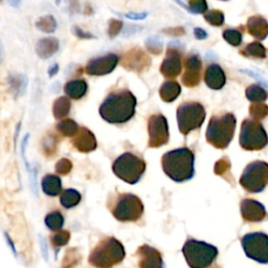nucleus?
<instances>
[{"mask_svg":"<svg viewBox=\"0 0 268 268\" xmlns=\"http://www.w3.org/2000/svg\"><path fill=\"white\" fill-rule=\"evenodd\" d=\"M136 98L131 91L111 92L100 106V115L110 124H124L134 116Z\"/></svg>","mask_w":268,"mask_h":268,"instance_id":"f257e3e1","label":"nucleus"},{"mask_svg":"<svg viewBox=\"0 0 268 268\" xmlns=\"http://www.w3.org/2000/svg\"><path fill=\"white\" fill-rule=\"evenodd\" d=\"M195 156L189 148H179L165 153L161 159L162 170L167 176L176 182H184L193 178Z\"/></svg>","mask_w":268,"mask_h":268,"instance_id":"f03ea898","label":"nucleus"},{"mask_svg":"<svg viewBox=\"0 0 268 268\" xmlns=\"http://www.w3.org/2000/svg\"><path fill=\"white\" fill-rule=\"evenodd\" d=\"M236 123L233 113L213 116L207 129V141L217 149H225L234 137Z\"/></svg>","mask_w":268,"mask_h":268,"instance_id":"7ed1b4c3","label":"nucleus"},{"mask_svg":"<svg viewBox=\"0 0 268 268\" xmlns=\"http://www.w3.org/2000/svg\"><path fill=\"white\" fill-rule=\"evenodd\" d=\"M126 256L123 244L115 238H106L90 253L89 263L97 268H111L121 263Z\"/></svg>","mask_w":268,"mask_h":268,"instance_id":"20e7f679","label":"nucleus"},{"mask_svg":"<svg viewBox=\"0 0 268 268\" xmlns=\"http://www.w3.org/2000/svg\"><path fill=\"white\" fill-rule=\"evenodd\" d=\"M182 254L191 268H208L216 260L218 249L214 245L190 239L184 243Z\"/></svg>","mask_w":268,"mask_h":268,"instance_id":"39448f33","label":"nucleus"},{"mask_svg":"<svg viewBox=\"0 0 268 268\" xmlns=\"http://www.w3.org/2000/svg\"><path fill=\"white\" fill-rule=\"evenodd\" d=\"M113 173L129 184H135L141 180L146 170V162L136 155L126 152L112 164Z\"/></svg>","mask_w":268,"mask_h":268,"instance_id":"423d86ee","label":"nucleus"},{"mask_svg":"<svg viewBox=\"0 0 268 268\" xmlns=\"http://www.w3.org/2000/svg\"><path fill=\"white\" fill-rule=\"evenodd\" d=\"M268 144V135L262 124L253 118H246L240 131V145L247 151L262 150Z\"/></svg>","mask_w":268,"mask_h":268,"instance_id":"0eeeda50","label":"nucleus"},{"mask_svg":"<svg viewBox=\"0 0 268 268\" xmlns=\"http://www.w3.org/2000/svg\"><path fill=\"white\" fill-rule=\"evenodd\" d=\"M206 119V110L197 102H186L177 109V123L179 131L187 135L199 129Z\"/></svg>","mask_w":268,"mask_h":268,"instance_id":"6e6552de","label":"nucleus"},{"mask_svg":"<svg viewBox=\"0 0 268 268\" xmlns=\"http://www.w3.org/2000/svg\"><path fill=\"white\" fill-rule=\"evenodd\" d=\"M240 184L249 193H260L268 184V163L253 161L245 168L240 178Z\"/></svg>","mask_w":268,"mask_h":268,"instance_id":"1a4fd4ad","label":"nucleus"},{"mask_svg":"<svg viewBox=\"0 0 268 268\" xmlns=\"http://www.w3.org/2000/svg\"><path fill=\"white\" fill-rule=\"evenodd\" d=\"M144 213L142 200L133 194H123L112 209L114 218L122 222H132L140 219Z\"/></svg>","mask_w":268,"mask_h":268,"instance_id":"9d476101","label":"nucleus"},{"mask_svg":"<svg viewBox=\"0 0 268 268\" xmlns=\"http://www.w3.org/2000/svg\"><path fill=\"white\" fill-rule=\"evenodd\" d=\"M241 244L245 255L261 264H268V235L256 232L243 236Z\"/></svg>","mask_w":268,"mask_h":268,"instance_id":"9b49d317","label":"nucleus"},{"mask_svg":"<svg viewBox=\"0 0 268 268\" xmlns=\"http://www.w3.org/2000/svg\"><path fill=\"white\" fill-rule=\"evenodd\" d=\"M149 147L160 148L169 141L168 122L162 114H153L148 121Z\"/></svg>","mask_w":268,"mask_h":268,"instance_id":"f8f14e48","label":"nucleus"},{"mask_svg":"<svg viewBox=\"0 0 268 268\" xmlns=\"http://www.w3.org/2000/svg\"><path fill=\"white\" fill-rule=\"evenodd\" d=\"M118 63V57L114 54H108L106 56L90 60L85 67L86 72L90 76H105L112 72Z\"/></svg>","mask_w":268,"mask_h":268,"instance_id":"ddd939ff","label":"nucleus"},{"mask_svg":"<svg viewBox=\"0 0 268 268\" xmlns=\"http://www.w3.org/2000/svg\"><path fill=\"white\" fill-rule=\"evenodd\" d=\"M184 73L182 76V83L187 87L197 86L201 80L202 62L198 54H191L184 60Z\"/></svg>","mask_w":268,"mask_h":268,"instance_id":"4468645a","label":"nucleus"},{"mask_svg":"<svg viewBox=\"0 0 268 268\" xmlns=\"http://www.w3.org/2000/svg\"><path fill=\"white\" fill-rule=\"evenodd\" d=\"M140 268H163L161 253L149 245H143L136 253Z\"/></svg>","mask_w":268,"mask_h":268,"instance_id":"2eb2a0df","label":"nucleus"},{"mask_svg":"<svg viewBox=\"0 0 268 268\" xmlns=\"http://www.w3.org/2000/svg\"><path fill=\"white\" fill-rule=\"evenodd\" d=\"M151 64L150 58L140 49L129 51L122 60V65L132 71L141 72Z\"/></svg>","mask_w":268,"mask_h":268,"instance_id":"dca6fc26","label":"nucleus"},{"mask_svg":"<svg viewBox=\"0 0 268 268\" xmlns=\"http://www.w3.org/2000/svg\"><path fill=\"white\" fill-rule=\"evenodd\" d=\"M181 54L175 49H169L161 66V72L165 78H176L181 72Z\"/></svg>","mask_w":268,"mask_h":268,"instance_id":"f3484780","label":"nucleus"},{"mask_svg":"<svg viewBox=\"0 0 268 268\" xmlns=\"http://www.w3.org/2000/svg\"><path fill=\"white\" fill-rule=\"evenodd\" d=\"M241 215L248 222H260L266 216V210L262 203L254 199H244L241 202Z\"/></svg>","mask_w":268,"mask_h":268,"instance_id":"a211bd4d","label":"nucleus"},{"mask_svg":"<svg viewBox=\"0 0 268 268\" xmlns=\"http://www.w3.org/2000/svg\"><path fill=\"white\" fill-rule=\"evenodd\" d=\"M72 145L76 149L82 153H88L96 150L97 140L87 128H81L72 140Z\"/></svg>","mask_w":268,"mask_h":268,"instance_id":"6ab92c4d","label":"nucleus"},{"mask_svg":"<svg viewBox=\"0 0 268 268\" xmlns=\"http://www.w3.org/2000/svg\"><path fill=\"white\" fill-rule=\"evenodd\" d=\"M205 81L208 87L214 90L223 88L226 82V77L223 69L218 64H211L208 66L205 75Z\"/></svg>","mask_w":268,"mask_h":268,"instance_id":"aec40b11","label":"nucleus"},{"mask_svg":"<svg viewBox=\"0 0 268 268\" xmlns=\"http://www.w3.org/2000/svg\"><path fill=\"white\" fill-rule=\"evenodd\" d=\"M247 31L255 38L264 40L268 36V22L260 16L251 17L247 21Z\"/></svg>","mask_w":268,"mask_h":268,"instance_id":"412c9836","label":"nucleus"},{"mask_svg":"<svg viewBox=\"0 0 268 268\" xmlns=\"http://www.w3.org/2000/svg\"><path fill=\"white\" fill-rule=\"evenodd\" d=\"M59 50V42L56 38H44L36 45V52L42 59H48Z\"/></svg>","mask_w":268,"mask_h":268,"instance_id":"4be33fe9","label":"nucleus"},{"mask_svg":"<svg viewBox=\"0 0 268 268\" xmlns=\"http://www.w3.org/2000/svg\"><path fill=\"white\" fill-rule=\"evenodd\" d=\"M87 88L88 86L86 81L72 80L66 83V85L64 86V92L73 100H80L86 95Z\"/></svg>","mask_w":268,"mask_h":268,"instance_id":"5701e85b","label":"nucleus"},{"mask_svg":"<svg viewBox=\"0 0 268 268\" xmlns=\"http://www.w3.org/2000/svg\"><path fill=\"white\" fill-rule=\"evenodd\" d=\"M41 187L43 192L48 196H58L62 191V181L59 176L56 175H46V176L42 179Z\"/></svg>","mask_w":268,"mask_h":268,"instance_id":"b1692460","label":"nucleus"},{"mask_svg":"<svg viewBox=\"0 0 268 268\" xmlns=\"http://www.w3.org/2000/svg\"><path fill=\"white\" fill-rule=\"evenodd\" d=\"M181 92V87L177 82L168 81L164 82L160 89V95L162 101L171 103V102L176 100Z\"/></svg>","mask_w":268,"mask_h":268,"instance_id":"393cba45","label":"nucleus"},{"mask_svg":"<svg viewBox=\"0 0 268 268\" xmlns=\"http://www.w3.org/2000/svg\"><path fill=\"white\" fill-rule=\"evenodd\" d=\"M70 107L71 103L68 98L66 97H61L54 101V106H53V111L54 116L57 119L66 117L70 112Z\"/></svg>","mask_w":268,"mask_h":268,"instance_id":"a878e982","label":"nucleus"},{"mask_svg":"<svg viewBox=\"0 0 268 268\" xmlns=\"http://www.w3.org/2000/svg\"><path fill=\"white\" fill-rule=\"evenodd\" d=\"M245 96L248 101L253 102L254 104L264 103L268 98V92L261 86L259 85H251L247 87L245 91Z\"/></svg>","mask_w":268,"mask_h":268,"instance_id":"bb28decb","label":"nucleus"},{"mask_svg":"<svg viewBox=\"0 0 268 268\" xmlns=\"http://www.w3.org/2000/svg\"><path fill=\"white\" fill-rule=\"evenodd\" d=\"M81 198H82L81 194L78 191L73 189H67L61 194L60 202L62 207H64L65 209H71L79 205Z\"/></svg>","mask_w":268,"mask_h":268,"instance_id":"cd10ccee","label":"nucleus"},{"mask_svg":"<svg viewBox=\"0 0 268 268\" xmlns=\"http://www.w3.org/2000/svg\"><path fill=\"white\" fill-rule=\"evenodd\" d=\"M57 130L64 136H76V134L79 132L78 124L72 121L70 118L63 119L59 124H57Z\"/></svg>","mask_w":268,"mask_h":268,"instance_id":"c85d7f7f","label":"nucleus"},{"mask_svg":"<svg viewBox=\"0 0 268 268\" xmlns=\"http://www.w3.org/2000/svg\"><path fill=\"white\" fill-rule=\"evenodd\" d=\"M45 224L51 230L59 232L64 225V217L60 212H52L45 217Z\"/></svg>","mask_w":268,"mask_h":268,"instance_id":"c756f323","label":"nucleus"},{"mask_svg":"<svg viewBox=\"0 0 268 268\" xmlns=\"http://www.w3.org/2000/svg\"><path fill=\"white\" fill-rule=\"evenodd\" d=\"M242 54L246 57H253L259 59L266 58V49L260 42H253L246 45V48L243 50Z\"/></svg>","mask_w":268,"mask_h":268,"instance_id":"7c9ffc66","label":"nucleus"},{"mask_svg":"<svg viewBox=\"0 0 268 268\" xmlns=\"http://www.w3.org/2000/svg\"><path fill=\"white\" fill-rule=\"evenodd\" d=\"M36 25L42 32L53 33L54 30H56L57 22L53 16H45V17L40 18V19L37 21Z\"/></svg>","mask_w":268,"mask_h":268,"instance_id":"2f4dec72","label":"nucleus"},{"mask_svg":"<svg viewBox=\"0 0 268 268\" xmlns=\"http://www.w3.org/2000/svg\"><path fill=\"white\" fill-rule=\"evenodd\" d=\"M249 113H251L253 119L260 121V119L268 115V106L264 103L253 104L251 108H249Z\"/></svg>","mask_w":268,"mask_h":268,"instance_id":"473e14b6","label":"nucleus"},{"mask_svg":"<svg viewBox=\"0 0 268 268\" xmlns=\"http://www.w3.org/2000/svg\"><path fill=\"white\" fill-rule=\"evenodd\" d=\"M224 40L233 46H239L242 43V34L238 30L228 29L223 32Z\"/></svg>","mask_w":268,"mask_h":268,"instance_id":"72a5a7b5","label":"nucleus"},{"mask_svg":"<svg viewBox=\"0 0 268 268\" xmlns=\"http://www.w3.org/2000/svg\"><path fill=\"white\" fill-rule=\"evenodd\" d=\"M205 19L212 25L221 26L224 23V14L220 11H210L205 15Z\"/></svg>","mask_w":268,"mask_h":268,"instance_id":"f704fd0d","label":"nucleus"},{"mask_svg":"<svg viewBox=\"0 0 268 268\" xmlns=\"http://www.w3.org/2000/svg\"><path fill=\"white\" fill-rule=\"evenodd\" d=\"M69 238L70 234L67 230H59L58 233H56L52 237V243L54 246L60 247L67 244V242L69 241Z\"/></svg>","mask_w":268,"mask_h":268,"instance_id":"c9c22d12","label":"nucleus"},{"mask_svg":"<svg viewBox=\"0 0 268 268\" xmlns=\"http://www.w3.org/2000/svg\"><path fill=\"white\" fill-rule=\"evenodd\" d=\"M72 169V163L67 159L60 160L56 164V172L59 175H66L68 174Z\"/></svg>","mask_w":268,"mask_h":268,"instance_id":"e433bc0d","label":"nucleus"},{"mask_svg":"<svg viewBox=\"0 0 268 268\" xmlns=\"http://www.w3.org/2000/svg\"><path fill=\"white\" fill-rule=\"evenodd\" d=\"M189 7L193 13L202 14L208 11V3L205 0H198V1H194L193 0V1L189 2Z\"/></svg>","mask_w":268,"mask_h":268,"instance_id":"4c0bfd02","label":"nucleus"},{"mask_svg":"<svg viewBox=\"0 0 268 268\" xmlns=\"http://www.w3.org/2000/svg\"><path fill=\"white\" fill-rule=\"evenodd\" d=\"M230 168V162L227 159H222L215 164V173L217 175H224Z\"/></svg>","mask_w":268,"mask_h":268,"instance_id":"58836bf2","label":"nucleus"},{"mask_svg":"<svg viewBox=\"0 0 268 268\" xmlns=\"http://www.w3.org/2000/svg\"><path fill=\"white\" fill-rule=\"evenodd\" d=\"M122 26H123V22L122 21L110 20V22H109V30H108L109 36L111 37V38H113V37L116 36L119 33V31L122 30Z\"/></svg>","mask_w":268,"mask_h":268,"instance_id":"ea45409f","label":"nucleus"},{"mask_svg":"<svg viewBox=\"0 0 268 268\" xmlns=\"http://www.w3.org/2000/svg\"><path fill=\"white\" fill-rule=\"evenodd\" d=\"M195 37L198 40H203L208 37V34L206 31H203L202 29H195Z\"/></svg>","mask_w":268,"mask_h":268,"instance_id":"a19ab883","label":"nucleus"}]
</instances>
